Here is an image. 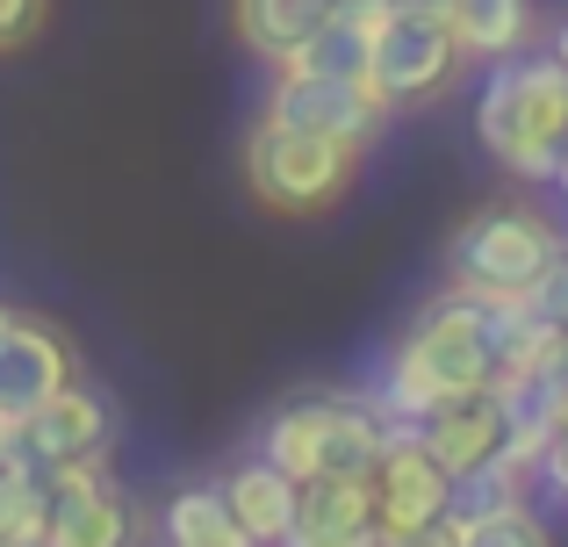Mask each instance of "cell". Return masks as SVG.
Returning <instances> with one entry per match:
<instances>
[{
    "mask_svg": "<svg viewBox=\"0 0 568 547\" xmlns=\"http://www.w3.org/2000/svg\"><path fill=\"white\" fill-rule=\"evenodd\" d=\"M555 346H561V332H547L526 303H497V295H475V288H454V281H446V288L403 324L396 346H388L375 404L396 425H417L425 411H439L446 396L497 389V382H511V375L547 367Z\"/></svg>",
    "mask_w": 568,
    "mask_h": 547,
    "instance_id": "6da1fadb",
    "label": "cell"
},
{
    "mask_svg": "<svg viewBox=\"0 0 568 547\" xmlns=\"http://www.w3.org/2000/svg\"><path fill=\"white\" fill-rule=\"evenodd\" d=\"M475 138L526 188H555L561 144H568V58L540 51V58L489 65L483 94H475Z\"/></svg>",
    "mask_w": 568,
    "mask_h": 547,
    "instance_id": "7a4b0ae2",
    "label": "cell"
},
{
    "mask_svg": "<svg viewBox=\"0 0 568 547\" xmlns=\"http://www.w3.org/2000/svg\"><path fill=\"white\" fill-rule=\"evenodd\" d=\"M396 439V418L361 389H310L266 418L260 454L274 468H288L295 483H324V476H375V462Z\"/></svg>",
    "mask_w": 568,
    "mask_h": 547,
    "instance_id": "3957f363",
    "label": "cell"
},
{
    "mask_svg": "<svg viewBox=\"0 0 568 547\" xmlns=\"http://www.w3.org/2000/svg\"><path fill=\"white\" fill-rule=\"evenodd\" d=\"M568 253V231L540 202H497V210L468 216L446 245V281L475 295H497V303H526L532 281Z\"/></svg>",
    "mask_w": 568,
    "mask_h": 547,
    "instance_id": "277c9868",
    "label": "cell"
},
{
    "mask_svg": "<svg viewBox=\"0 0 568 547\" xmlns=\"http://www.w3.org/2000/svg\"><path fill=\"white\" fill-rule=\"evenodd\" d=\"M353 159H361L353 144L252 123L245 130V195L274 216H324L353 188Z\"/></svg>",
    "mask_w": 568,
    "mask_h": 547,
    "instance_id": "5b68a950",
    "label": "cell"
},
{
    "mask_svg": "<svg viewBox=\"0 0 568 547\" xmlns=\"http://www.w3.org/2000/svg\"><path fill=\"white\" fill-rule=\"evenodd\" d=\"M460 65H468V51H460V29L446 22V14H388L375 22V72L367 80L382 87L388 109H417V101H439L446 87L460 80Z\"/></svg>",
    "mask_w": 568,
    "mask_h": 547,
    "instance_id": "8992f818",
    "label": "cell"
},
{
    "mask_svg": "<svg viewBox=\"0 0 568 547\" xmlns=\"http://www.w3.org/2000/svg\"><path fill=\"white\" fill-rule=\"evenodd\" d=\"M260 123L303 130V138H332V144H353V152H361V144L388 123V101H382L375 80H324V72L281 65L274 87H266Z\"/></svg>",
    "mask_w": 568,
    "mask_h": 547,
    "instance_id": "52a82bcc",
    "label": "cell"
},
{
    "mask_svg": "<svg viewBox=\"0 0 568 547\" xmlns=\"http://www.w3.org/2000/svg\"><path fill=\"white\" fill-rule=\"evenodd\" d=\"M109 439H115V411H109V396L87 389V382H72L37 418L14 425V454H22L29 468H43V476L80 468V462H109Z\"/></svg>",
    "mask_w": 568,
    "mask_h": 547,
    "instance_id": "ba28073f",
    "label": "cell"
},
{
    "mask_svg": "<svg viewBox=\"0 0 568 547\" xmlns=\"http://www.w3.org/2000/svg\"><path fill=\"white\" fill-rule=\"evenodd\" d=\"M72 346L51 332V324H37V317H22L14 310L8 324H0V418L8 425H22V418H37L51 396H65L72 389Z\"/></svg>",
    "mask_w": 568,
    "mask_h": 547,
    "instance_id": "9c48e42d",
    "label": "cell"
},
{
    "mask_svg": "<svg viewBox=\"0 0 568 547\" xmlns=\"http://www.w3.org/2000/svg\"><path fill=\"white\" fill-rule=\"evenodd\" d=\"M51 540L58 547H138V511L109 483V462H80L51 476Z\"/></svg>",
    "mask_w": 568,
    "mask_h": 547,
    "instance_id": "30bf717a",
    "label": "cell"
},
{
    "mask_svg": "<svg viewBox=\"0 0 568 547\" xmlns=\"http://www.w3.org/2000/svg\"><path fill=\"white\" fill-rule=\"evenodd\" d=\"M375 511H382V540L454 511V476L439 468V454H432L410 425H396L388 454L375 462Z\"/></svg>",
    "mask_w": 568,
    "mask_h": 547,
    "instance_id": "8fae6325",
    "label": "cell"
},
{
    "mask_svg": "<svg viewBox=\"0 0 568 547\" xmlns=\"http://www.w3.org/2000/svg\"><path fill=\"white\" fill-rule=\"evenodd\" d=\"M410 433L425 439V447L439 454V468L460 483V476L489 468L504 447H511V411H504L497 389H468V396H446L439 411H425Z\"/></svg>",
    "mask_w": 568,
    "mask_h": 547,
    "instance_id": "7c38bea8",
    "label": "cell"
},
{
    "mask_svg": "<svg viewBox=\"0 0 568 547\" xmlns=\"http://www.w3.org/2000/svg\"><path fill=\"white\" fill-rule=\"evenodd\" d=\"M338 22H346V0H231L237 43H245L252 58H266L274 72L295 65V58Z\"/></svg>",
    "mask_w": 568,
    "mask_h": 547,
    "instance_id": "4fadbf2b",
    "label": "cell"
},
{
    "mask_svg": "<svg viewBox=\"0 0 568 547\" xmlns=\"http://www.w3.org/2000/svg\"><path fill=\"white\" fill-rule=\"evenodd\" d=\"M288 547H382V511H375V476H324L303 483Z\"/></svg>",
    "mask_w": 568,
    "mask_h": 547,
    "instance_id": "5bb4252c",
    "label": "cell"
},
{
    "mask_svg": "<svg viewBox=\"0 0 568 547\" xmlns=\"http://www.w3.org/2000/svg\"><path fill=\"white\" fill-rule=\"evenodd\" d=\"M223 497H231V511L252 534V547H288L295 511H303V483H295L288 468H274L266 454H252V462H237L231 476H223Z\"/></svg>",
    "mask_w": 568,
    "mask_h": 547,
    "instance_id": "9a60e30c",
    "label": "cell"
},
{
    "mask_svg": "<svg viewBox=\"0 0 568 547\" xmlns=\"http://www.w3.org/2000/svg\"><path fill=\"white\" fill-rule=\"evenodd\" d=\"M446 22L460 29V51L475 65H511V58H526L540 14H532V0H454Z\"/></svg>",
    "mask_w": 568,
    "mask_h": 547,
    "instance_id": "2e32d148",
    "label": "cell"
},
{
    "mask_svg": "<svg viewBox=\"0 0 568 547\" xmlns=\"http://www.w3.org/2000/svg\"><path fill=\"white\" fill-rule=\"evenodd\" d=\"M159 540L166 547H252V534L231 511V497H223V483H187V490H173L166 511H159Z\"/></svg>",
    "mask_w": 568,
    "mask_h": 547,
    "instance_id": "e0dca14e",
    "label": "cell"
},
{
    "mask_svg": "<svg viewBox=\"0 0 568 547\" xmlns=\"http://www.w3.org/2000/svg\"><path fill=\"white\" fill-rule=\"evenodd\" d=\"M526 483H540V468H532L526 454H511V447H504L489 468H475V476H460V483H454V511H460L468 526L504 519V511H518V505H526Z\"/></svg>",
    "mask_w": 568,
    "mask_h": 547,
    "instance_id": "ac0fdd59",
    "label": "cell"
},
{
    "mask_svg": "<svg viewBox=\"0 0 568 547\" xmlns=\"http://www.w3.org/2000/svg\"><path fill=\"white\" fill-rule=\"evenodd\" d=\"M51 534V476L22 454H0V547Z\"/></svg>",
    "mask_w": 568,
    "mask_h": 547,
    "instance_id": "d6986e66",
    "label": "cell"
},
{
    "mask_svg": "<svg viewBox=\"0 0 568 547\" xmlns=\"http://www.w3.org/2000/svg\"><path fill=\"white\" fill-rule=\"evenodd\" d=\"M295 65H303V72H324V80H367V72H375V29L346 14V22L324 29V37L310 43Z\"/></svg>",
    "mask_w": 568,
    "mask_h": 547,
    "instance_id": "ffe728a7",
    "label": "cell"
},
{
    "mask_svg": "<svg viewBox=\"0 0 568 547\" xmlns=\"http://www.w3.org/2000/svg\"><path fill=\"white\" fill-rule=\"evenodd\" d=\"M468 547H555V534H547V519L532 505H518V511H504V519L468 526Z\"/></svg>",
    "mask_w": 568,
    "mask_h": 547,
    "instance_id": "44dd1931",
    "label": "cell"
},
{
    "mask_svg": "<svg viewBox=\"0 0 568 547\" xmlns=\"http://www.w3.org/2000/svg\"><path fill=\"white\" fill-rule=\"evenodd\" d=\"M51 29V0H0V58L29 51Z\"/></svg>",
    "mask_w": 568,
    "mask_h": 547,
    "instance_id": "7402d4cb",
    "label": "cell"
},
{
    "mask_svg": "<svg viewBox=\"0 0 568 547\" xmlns=\"http://www.w3.org/2000/svg\"><path fill=\"white\" fill-rule=\"evenodd\" d=\"M526 310L547 324V332H568V253L547 267L540 281H532V295H526Z\"/></svg>",
    "mask_w": 568,
    "mask_h": 547,
    "instance_id": "603a6c76",
    "label": "cell"
},
{
    "mask_svg": "<svg viewBox=\"0 0 568 547\" xmlns=\"http://www.w3.org/2000/svg\"><path fill=\"white\" fill-rule=\"evenodd\" d=\"M382 547H468V519L446 511V519H425V526H410V534H388Z\"/></svg>",
    "mask_w": 568,
    "mask_h": 547,
    "instance_id": "cb8c5ba5",
    "label": "cell"
},
{
    "mask_svg": "<svg viewBox=\"0 0 568 547\" xmlns=\"http://www.w3.org/2000/svg\"><path fill=\"white\" fill-rule=\"evenodd\" d=\"M540 483H547V490H555L561 505H568V439H555V447H547V462H540Z\"/></svg>",
    "mask_w": 568,
    "mask_h": 547,
    "instance_id": "d4e9b609",
    "label": "cell"
},
{
    "mask_svg": "<svg viewBox=\"0 0 568 547\" xmlns=\"http://www.w3.org/2000/svg\"><path fill=\"white\" fill-rule=\"evenodd\" d=\"M547 367H555V375H561V389H568V332H561V346H555V361H547Z\"/></svg>",
    "mask_w": 568,
    "mask_h": 547,
    "instance_id": "484cf974",
    "label": "cell"
},
{
    "mask_svg": "<svg viewBox=\"0 0 568 547\" xmlns=\"http://www.w3.org/2000/svg\"><path fill=\"white\" fill-rule=\"evenodd\" d=\"M555 195L568 202V144H561V166H555Z\"/></svg>",
    "mask_w": 568,
    "mask_h": 547,
    "instance_id": "4316f807",
    "label": "cell"
},
{
    "mask_svg": "<svg viewBox=\"0 0 568 547\" xmlns=\"http://www.w3.org/2000/svg\"><path fill=\"white\" fill-rule=\"evenodd\" d=\"M547 51H555V58H568V22L555 29V43H547Z\"/></svg>",
    "mask_w": 568,
    "mask_h": 547,
    "instance_id": "83f0119b",
    "label": "cell"
},
{
    "mask_svg": "<svg viewBox=\"0 0 568 547\" xmlns=\"http://www.w3.org/2000/svg\"><path fill=\"white\" fill-rule=\"evenodd\" d=\"M14 547H58V540H51V534H37V540H14Z\"/></svg>",
    "mask_w": 568,
    "mask_h": 547,
    "instance_id": "f1b7e54d",
    "label": "cell"
}]
</instances>
